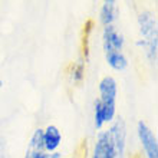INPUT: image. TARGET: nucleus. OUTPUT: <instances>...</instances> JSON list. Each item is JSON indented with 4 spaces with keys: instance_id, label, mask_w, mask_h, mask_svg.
<instances>
[{
    "instance_id": "1",
    "label": "nucleus",
    "mask_w": 158,
    "mask_h": 158,
    "mask_svg": "<svg viewBox=\"0 0 158 158\" xmlns=\"http://www.w3.org/2000/svg\"><path fill=\"white\" fill-rule=\"evenodd\" d=\"M139 23V32L142 36V42H138V45L145 48L147 53L152 62L157 60V20L150 12H144L138 16Z\"/></svg>"
},
{
    "instance_id": "2",
    "label": "nucleus",
    "mask_w": 158,
    "mask_h": 158,
    "mask_svg": "<svg viewBox=\"0 0 158 158\" xmlns=\"http://www.w3.org/2000/svg\"><path fill=\"white\" fill-rule=\"evenodd\" d=\"M117 81L112 76H105L99 82V102L102 106V112H104V121L105 122H111L115 117V111H117Z\"/></svg>"
},
{
    "instance_id": "3",
    "label": "nucleus",
    "mask_w": 158,
    "mask_h": 158,
    "mask_svg": "<svg viewBox=\"0 0 158 158\" xmlns=\"http://www.w3.org/2000/svg\"><path fill=\"white\" fill-rule=\"evenodd\" d=\"M138 137L141 141V145L145 151V154L148 158H158V142L157 137L154 132L151 131V128L145 122L139 121L138 122Z\"/></svg>"
},
{
    "instance_id": "4",
    "label": "nucleus",
    "mask_w": 158,
    "mask_h": 158,
    "mask_svg": "<svg viewBox=\"0 0 158 158\" xmlns=\"http://www.w3.org/2000/svg\"><path fill=\"white\" fill-rule=\"evenodd\" d=\"M111 142L114 145V150L117 152L118 158H122L125 152V141H127V131H125V122L122 118H118L112 124V127L108 131Z\"/></svg>"
},
{
    "instance_id": "5",
    "label": "nucleus",
    "mask_w": 158,
    "mask_h": 158,
    "mask_svg": "<svg viewBox=\"0 0 158 158\" xmlns=\"http://www.w3.org/2000/svg\"><path fill=\"white\" fill-rule=\"evenodd\" d=\"M104 50L105 55L112 52H122L124 48V36L118 32V29L114 25L105 26L104 29Z\"/></svg>"
},
{
    "instance_id": "6",
    "label": "nucleus",
    "mask_w": 158,
    "mask_h": 158,
    "mask_svg": "<svg viewBox=\"0 0 158 158\" xmlns=\"http://www.w3.org/2000/svg\"><path fill=\"white\" fill-rule=\"evenodd\" d=\"M94 158H118L108 131L99 132V135H98L95 148H94Z\"/></svg>"
},
{
    "instance_id": "7",
    "label": "nucleus",
    "mask_w": 158,
    "mask_h": 158,
    "mask_svg": "<svg viewBox=\"0 0 158 158\" xmlns=\"http://www.w3.org/2000/svg\"><path fill=\"white\" fill-rule=\"evenodd\" d=\"M60 142H62V134H60L59 128L55 125H49L43 131V148H45V151L56 152Z\"/></svg>"
},
{
    "instance_id": "8",
    "label": "nucleus",
    "mask_w": 158,
    "mask_h": 158,
    "mask_svg": "<svg viewBox=\"0 0 158 158\" xmlns=\"http://www.w3.org/2000/svg\"><path fill=\"white\" fill-rule=\"evenodd\" d=\"M101 22L104 26H109L112 25L115 17H117V2L114 0H106L102 4V9H101Z\"/></svg>"
},
{
    "instance_id": "9",
    "label": "nucleus",
    "mask_w": 158,
    "mask_h": 158,
    "mask_svg": "<svg viewBox=\"0 0 158 158\" xmlns=\"http://www.w3.org/2000/svg\"><path fill=\"white\" fill-rule=\"evenodd\" d=\"M106 62L112 69L115 71H124L125 68L128 66V60L125 58V55L122 52H112V53H106L105 55Z\"/></svg>"
},
{
    "instance_id": "10",
    "label": "nucleus",
    "mask_w": 158,
    "mask_h": 158,
    "mask_svg": "<svg viewBox=\"0 0 158 158\" xmlns=\"http://www.w3.org/2000/svg\"><path fill=\"white\" fill-rule=\"evenodd\" d=\"M104 124H105L104 112H102V106H101V102H99V99H98L95 102V127L98 129H101Z\"/></svg>"
},
{
    "instance_id": "11",
    "label": "nucleus",
    "mask_w": 158,
    "mask_h": 158,
    "mask_svg": "<svg viewBox=\"0 0 158 158\" xmlns=\"http://www.w3.org/2000/svg\"><path fill=\"white\" fill-rule=\"evenodd\" d=\"M26 152H29L30 157L32 158H62V155L59 152H50V154H46L45 151H40V152H36V151H32V150H26Z\"/></svg>"
},
{
    "instance_id": "12",
    "label": "nucleus",
    "mask_w": 158,
    "mask_h": 158,
    "mask_svg": "<svg viewBox=\"0 0 158 158\" xmlns=\"http://www.w3.org/2000/svg\"><path fill=\"white\" fill-rule=\"evenodd\" d=\"M82 73H83V66H82V63H79V65H76L75 69H73V81H81L82 79Z\"/></svg>"
},
{
    "instance_id": "13",
    "label": "nucleus",
    "mask_w": 158,
    "mask_h": 158,
    "mask_svg": "<svg viewBox=\"0 0 158 158\" xmlns=\"http://www.w3.org/2000/svg\"><path fill=\"white\" fill-rule=\"evenodd\" d=\"M0 158H6V142L0 135Z\"/></svg>"
},
{
    "instance_id": "14",
    "label": "nucleus",
    "mask_w": 158,
    "mask_h": 158,
    "mask_svg": "<svg viewBox=\"0 0 158 158\" xmlns=\"http://www.w3.org/2000/svg\"><path fill=\"white\" fill-rule=\"evenodd\" d=\"M25 158H32V157H30L29 152H26V154H25Z\"/></svg>"
},
{
    "instance_id": "15",
    "label": "nucleus",
    "mask_w": 158,
    "mask_h": 158,
    "mask_svg": "<svg viewBox=\"0 0 158 158\" xmlns=\"http://www.w3.org/2000/svg\"><path fill=\"white\" fill-rule=\"evenodd\" d=\"M2 86H3V82H2V81H0V88H2Z\"/></svg>"
}]
</instances>
